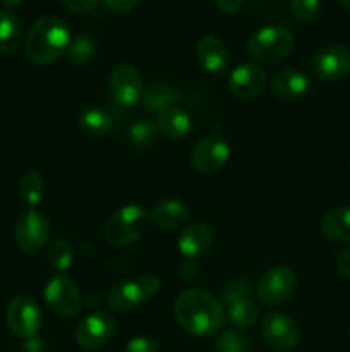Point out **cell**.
Wrapping results in <instances>:
<instances>
[{
    "label": "cell",
    "instance_id": "obj_1",
    "mask_svg": "<svg viewBox=\"0 0 350 352\" xmlns=\"http://www.w3.org/2000/svg\"><path fill=\"white\" fill-rule=\"evenodd\" d=\"M174 313L182 330L194 337L215 336L226 316L220 301L202 289L180 292L174 305Z\"/></svg>",
    "mask_w": 350,
    "mask_h": 352
},
{
    "label": "cell",
    "instance_id": "obj_2",
    "mask_svg": "<svg viewBox=\"0 0 350 352\" xmlns=\"http://www.w3.org/2000/svg\"><path fill=\"white\" fill-rule=\"evenodd\" d=\"M71 34L62 19L43 16L31 26L26 36V55L33 64L47 65L67 52Z\"/></svg>",
    "mask_w": 350,
    "mask_h": 352
},
{
    "label": "cell",
    "instance_id": "obj_3",
    "mask_svg": "<svg viewBox=\"0 0 350 352\" xmlns=\"http://www.w3.org/2000/svg\"><path fill=\"white\" fill-rule=\"evenodd\" d=\"M294 45V34L287 28L270 24V26L259 28L249 38L247 52L259 64H277L292 54Z\"/></svg>",
    "mask_w": 350,
    "mask_h": 352
},
{
    "label": "cell",
    "instance_id": "obj_4",
    "mask_svg": "<svg viewBox=\"0 0 350 352\" xmlns=\"http://www.w3.org/2000/svg\"><path fill=\"white\" fill-rule=\"evenodd\" d=\"M150 222L151 215L146 208L141 205H126L108 219L105 226V237L112 246H130L143 236Z\"/></svg>",
    "mask_w": 350,
    "mask_h": 352
},
{
    "label": "cell",
    "instance_id": "obj_5",
    "mask_svg": "<svg viewBox=\"0 0 350 352\" xmlns=\"http://www.w3.org/2000/svg\"><path fill=\"white\" fill-rule=\"evenodd\" d=\"M161 282L154 274H143L113 285L106 294V305L115 313H127L153 298Z\"/></svg>",
    "mask_w": 350,
    "mask_h": 352
},
{
    "label": "cell",
    "instance_id": "obj_6",
    "mask_svg": "<svg viewBox=\"0 0 350 352\" xmlns=\"http://www.w3.org/2000/svg\"><path fill=\"white\" fill-rule=\"evenodd\" d=\"M223 301L226 305L225 315L237 329H249L256 323L259 309L250 298L249 285L242 280H233L223 291Z\"/></svg>",
    "mask_w": 350,
    "mask_h": 352
},
{
    "label": "cell",
    "instance_id": "obj_7",
    "mask_svg": "<svg viewBox=\"0 0 350 352\" xmlns=\"http://www.w3.org/2000/svg\"><path fill=\"white\" fill-rule=\"evenodd\" d=\"M50 239V222L43 213L27 208L16 222V243L21 251L34 254L43 250Z\"/></svg>",
    "mask_w": 350,
    "mask_h": 352
},
{
    "label": "cell",
    "instance_id": "obj_8",
    "mask_svg": "<svg viewBox=\"0 0 350 352\" xmlns=\"http://www.w3.org/2000/svg\"><path fill=\"white\" fill-rule=\"evenodd\" d=\"M41 323L43 313L31 296H17L7 306V325L14 336L31 339L40 332Z\"/></svg>",
    "mask_w": 350,
    "mask_h": 352
},
{
    "label": "cell",
    "instance_id": "obj_9",
    "mask_svg": "<svg viewBox=\"0 0 350 352\" xmlns=\"http://www.w3.org/2000/svg\"><path fill=\"white\" fill-rule=\"evenodd\" d=\"M297 287V277L288 267H273L257 282V299L264 306H278L290 299Z\"/></svg>",
    "mask_w": 350,
    "mask_h": 352
},
{
    "label": "cell",
    "instance_id": "obj_10",
    "mask_svg": "<svg viewBox=\"0 0 350 352\" xmlns=\"http://www.w3.org/2000/svg\"><path fill=\"white\" fill-rule=\"evenodd\" d=\"M45 301L60 318H72L81 309V292L72 278L57 274L45 287Z\"/></svg>",
    "mask_w": 350,
    "mask_h": 352
},
{
    "label": "cell",
    "instance_id": "obj_11",
    "mask_svg": "<svg viewBox=\"0 0 350 352\" xmlns=\"http://www.w3.org/2000/svg\"><path fill=\"white\" fill-rule=\"evenodd\" d=\"M312 74L326 82H335L350 72V50L343 45H329L311 58Z\"/></svg>",
    "mask_w": 350,
    "mask_h": 352
},
{
    "label": "cell",
    "instance_id": "obj_12",
    "mask_svg": "<svg viewBox=\"0 0 350 352\" xmlns=\"http://www.w3.org/2000/svg\"><path fill=\"white\" fill-rule=\"evenodd\" d=\"M261 333L268 346L275 351H292L301 340V330L295 320L281 311H273L264 316Z\"/></svg>",
    "mask_w": 350,
    "mask_h": 352
},
{
    "label": "cell",
    "instance_id": "obj_13",
    "mask_svg": "<svg viewBox=\"0 0 350 352\" xmlns=\"http://www.w3.org/2000/svg\"><path fill=\"white\" fill-rule=\"evenodd\" d=\"M230 158V146L222 136L202 138L196 143L191 153V164L201 174H215L226 165Z\"/></svg>",
    "mask_w": 350,
    "mask_h": 352
},
{
    "label": "cell",
    "instance_id": "obj_14",
    "mask_svg": "<svg viewBox=\"0 0 350 352\" xmlns=\"http://www.w3.org/2000/svg\"><path fill=\"white\" fill-rule=\"evenodd\" d=\"M108 88L119 105L130 107L141 100L144 85L139 71L134 65L117 64L110 72Z\"/></svg>",
    "mask_w": 350,
    "mask_h": 352
},
{
    "label": "cell",
    "instance_id": "obj_15",
    "mask_svg": "<svg viewBox=\"0 0 350 352\" xmlns=\"http://www.w3.org/2000/svg\"><path fill=\"white\" fill-rule=\"evenodd\" d=\"M268 86V74L257 64H240L230 72L229 91L239 100H253Z\"/></svg>",
    "mask_w": 350,
    "mask_h": 352
},
{
    "label": "cell",
    "instance_id": "obj_16",
    "mask_svg": "<svg viewBox=\"0 0 350 352\" xmlns=\"http://www.w3.org/2000/svg\"><path fill=\"white\" fill-rule=\"evenodd\" d=\"M115 332V320L103 311L91 313L78 327L75 340L84 349H100L112 339Z\"/></svg>",
    "mask_w": 350,
    "mask_h": 352
},
{
    "label": "cell",
    "instance_id": "obj_17",
    "mask_svg": "<svg viewBox=\"0 0 350 352\" xmlns=\"http://www.w3.org/2000/svg\"><path fill=\"white\" fill-rule=\"evenodd\" d=\"M215 243V234L208 223L196 222L185 227L177 241L178 251L185 260H198L208 253Z\"/></svg>",
    "mask_w": 350,
    "mask_h": 352
},
{
    "label": "cell",
    "instance_id": "obj_18",
    "mask_svg": "<svg viewBox=\"0 0 350 352\" xmlns=\"http://www.w3.org/2000/svg\"><path fill=\"white\" fill-rule=\"evenodd\" d=\"M196 55H198L199 65L209 74H222L230 64L229 48L215 34H206L199 40Z\"/></svg>",
    "mask_w": 350,
    "mask_h": 352
},
{
    "label": "cell",
    "instance_id": "obj_19",
    "mask_svg": "<svg viewBox=\"0 0 350 352\" xmlns=\"http://www.w3.org/2000/svg\"><path fill=\"white\" fill-rule=\"evenodd\" d=\"M270 85L273 95L281 100L304 98L311 91V81L307 76L295 69H281L275 72Z\"/></svg>",
    "mask_w": 350,
    "mask_h": 352
},
{
    "label": "cell",
    "instance_id": "obj_20",
    "mask_svg": "<svg viewBox=\"0 0 350 352\" xmlns=\"http://www.w3.org/2000/svg\"><path fill=\"white\" fill-rule=\"evenodd\" d=\"M151 215V222L163 230L180 229L191 217L189 206L180 199H163L156 203Z\"/></svg>",
    "mask_w": 350,
    "mask_h": 352
},
{
    "label": "cell",
    "instance_id": "obj_21",
    "mask_svg": "<svg viewBox=\"0 0 350 352\" xmlns=\"http://www.w3.org/2000/svg\"><path fill=\"white\" fill-rule=\"evenodd\" d=\"M156 126L170 140H184L191 133V116L182 107L172 105L156 113Z\"/></svg>",
    "mask_w": 350,
    "mask_h": 352
},
{
    "label": "cell",
    "instance_id": "obj_22",
    "mask_svg": "<svg viewBox=\"0 0 350 352\" xmlns=\"http://www.w3.org/2000/svg\"><path fill=\"white\" fill-rule=\"evenodd\" d=\"M321 232L335 243H350V205L328 210L321 219Z\"/></svg>",
    "mask_w": 350,
    "mask_h": 352
},
{
    "label": "cell",
    "instance_id": "obj_23",
    "mask_svg": "<svg viewBox=\"0 0 350 352\" xmlns=\"http://www.w3.org/2000/svg\"><path fill=\"white\" fill-rule=\"evenodd\" d=\"M178 100H180V93L177 89L156 81L150 82L141 95V103L144 109L151 110V112H160L167 107L177 105Z\"/></svg>",
    "mask_w": 350,
    "mask_h": 352
},
{
    "label": "cell",
    "instance_id": "obj_24",
    "mask_svg": "<svg viewBox=\"0 0 350 352\" xmlns=\"http://www.w3.org/2000/svg\"><path fill=\"white\" fill-rule=\"evenodd\" d=\"M23 43V30L17 16L10 10H0V54H14Z\"/></svg>",
    "mask_w": 350,
    "mask_h": 352
},
{
    "label": "cell",
    "instance_id": "obj_25",
    "mask_svg": "<svg viewBox=\"0 0 350 352\" xmlns=\"http://www.w3.org/2000/svg\"><path fill=\"white\" fill-rule=\"evenodd\" d=\"M78 126L82 134L91 138L105 136L112 129V117L98 107H91L79 113Z\"/></svg>",
    "mask_w": 350,
    "mask_h": 352
},
{
    "label": "cell",
    "instance_id": "obj_26",
    "mask_svg": "<svg viewBox=\"0 0 350 352\" xmlns=\"http://www.w3.org/2000/svg\"><path fill=\"white\" fill-rule=\"evenodd\" d=\"M65 54H67L69 64H72L74 67H84V65H88L95 58L96 43L93 38L81 34V36H75L69 43V48Z\"/></svg>",
    "mask_w": 350,
    "mask_h": 352
},
{
    "label": "cell",
    "instance_id": "obj_27",
    "mask_svg": "<svg viewBox=\"0 0 350 352\" xmlns=\"http://www.w3.org/2000/svg\"><path fill=\"white\" fill-rule=\"evenodd\" d=\"M45 192V182L38 172L31 170L24 174L19 181V196L27 208H34L41 201Z\"/></svg>",
    "mask_w": 350,
    "mask_h": 352
},
{
    "label": "cell",
    "instance_id": "obj_28",
    "mask_svg": "<svg viewBox=\"0 0 350 352\" xmlns=\"http://www.w3.org/2000/svg\"><path fill=\"white\" fill-rule=\"evenodd\" d=\"M47 260L48 265L57 274H65L72 265V260H74V251H72L71 243L65 239H55L48 248Z\"/></svg>",
    "mask_w": 350,
    "mask_h": 352
},
{
    "label": "cell",
    "instance_id": "obj_29",
    "mask_svg": "<svg viewBox=\"0 0 350 352\" xmlns=\"http://www.w3.org/2000/svg\"><path fill=\"white\" fill-rule=\"evenodd\" d=\"M216 349H218V352H250L253 351V344H250L249 337L237 332V330L229 329L223 330L218 336Z\"/></svg>",
    "mask_w": 350,
    "mask_h": 352
},
{
    "label": "cell",
    "instance_id": "obj_30",
    "mask_svg": "<svg viewBox=\"0 0 350 352\" xmlns=\"http://www.w3.org/2000/svg\"><path fill=\"white\" fill-rule=\"evenodd\" d=\"M158 133L160 129L153 120H137L129 127V141L136 148H146L156 140Z\"/></svg>",
    "mask_w": 350,
    "mask_h": 352
},
{
    "label": "cell",
    "instance_id": "obj_31",
    "mask_svg": "<svg viewBox=\"0 0 350 352\" xmlns=\"http://www.w3.org/2000/svg\"><path fill=\"white\" fill-rule=\"evenodd\" d=\"M290 9L297 19L309 23L318 17L321 10V2L319 0H290Z\"/></svg>",
    "mask_w": 350,
    "mask_h": 352
},
{
    "label": "cell",
    "instance_id": "obj_32",
    "mask_svg": "<svg viewBox=\"0 0 350 352\" xmlns=\"http://www.w3.org/2000/svg\"><path fill=\"white\" fill-rule=\"evenodd\" d=\"M124 352H160V349H158V344L151 337L139 336L127 342Z\"/></svg>",
    "mask_w": 350,
    "mask_h": 352
},
{
    "label": "cell",
    "instance_id": "obj_33",
    "mask_svg": "<svg viewBox=\"0 0 350 352\" xmlns=\"http://www.w3.org/2000/svg\"><path fill=\"white\" fill-rule=\"evenodd\" d=\"M62 6L74 14H86L93 10L98 3V0H60Z\"/></svg>",
    "mask_w": 350,
    "mask_h": 352
},
{
    "label": "cell",
    "instance_id": "obj_34",
    "mask_svg": "<svg viewBox=\"0 0 350 352\" xmlns=\"http://www.w3.org/2000/svg\"><path fill=\"white\" fill-rule=\"evenodd\" d=\"M103 2H105V6L108 7L110 10H113V12L126 14L130 12L132 9H136V7L139 6L141 0H103Z\"/></svg>",
    "mask_w": 350,
    "mask_h": 352
},
{
    "label": "cell",
    "instance_id": "obj_35",
    "mask_svg": "<svg viewBox=\"0 0 350 352\" xmlns=\"http://www.w3.org/2000/svg\"><path fill=\"white\" fill-rule=\"evenodd\" d=\"M336 270L343 275V277L350 278V246L345 248L342 253L336 258Z\"/></svg>",
    "mask_w": 350,
    "mask_h": 352
},
{
    "label": "cell",
    "instance_id": "obj_36",
    "mask_svg": "<svg viewBox=\"0 0 350 352\" xmlns=\"http://www.w3.org/2000/svg\"><path fill=\"white\" fill-rule=\"evenodd\" d=\"M216 6L225 14H237L242 7V0H216Z\"/></svg>",
    "mask_w": 350,
    "mask_h": 352
},
{
    "label": "cell",
    "instance_id": "obj_37",
    "mask_svg": "<svg viewBox=\"0 0 350 352\" xmlns=\"http://www.w3.org/2000/svg\"><path fill=\"white\" fill-rule=\"evenodd\" d=\"M0 2H2L7 9H14V7H19L24 0H0Z\"/></svg>",
    "mask_w": 350,
    "mask_h": 352
},
{
    "label": "cell",
    "instance_id": "obj_38",
    "mask_svg": "<svg viewBox=\"0 0 350 352\" xmlns=\"http://www.w3.org/2000/svg\"><path fill=\"white\" fill-rule=\"evenodd\" d=\"M340 6H342L343 9L349 10V12H350V0H340Z\"/></svg>",
    "mask_w": 350,
    "mask_h": 352
}]
</instances>
